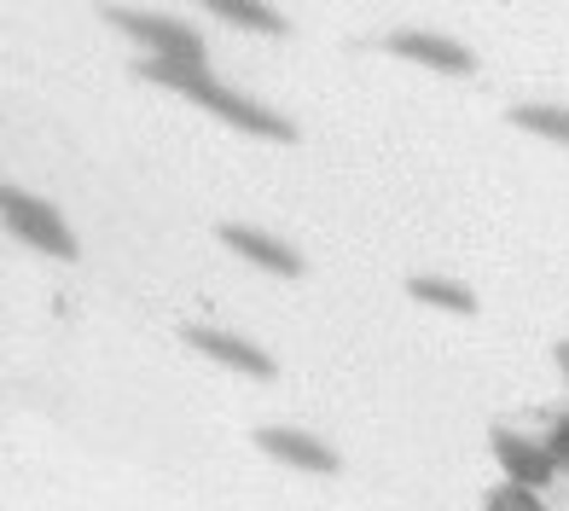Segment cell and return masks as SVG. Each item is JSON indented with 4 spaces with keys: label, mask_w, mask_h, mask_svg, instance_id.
I'll list each match as a JSON object with an SVG mask.
<instances>
[{
    "label": "cell",
    "mask_w": 569,
    "mask_h": 511,
    "mask_svg": "<svg viewBox=\"0 0 569 511\" xmlns=\"http://www.w3.org/2000/svg\"><path fill=\"white\" fill-rule=\"evenodd\" d=\"M482 511H547L535 489H517V482H500V489L482 494Z\"/></svg>",
    "instance_id": "7c38bea8"
},
{
    "label": "cell",
    "mask_w": 569,
    "mask_h": 511,
    "mask_svg": "<svg viewBox=\"0 0 569 511\" xmlns=\"http://www.w3.org/2000/svg\"><path fill=\"white\" fill-rule=\"evenodd\" d=\"M558 372H563V383H569V338L558 343Z\"/></svg>",
    "instance_id": "5bb4252c"
},
{
    "label": "cell",
    "mask_w": 569,
    "mask_h": 511,
    "mask_svg": "<svg viewBox=\"0 0 569 511\" xmlns=\"http://www.w3.org/2000/svg\"><path fill=\"white\" fill-rule=\"evenodd\" d=\"M256 448H262L268 459H279V465H291V471H308V477H338L343 471V453L326 437L297 430V424H262L256 430Z\"/></svg>",
    "instance_id": "5b68a950"
},
{
    "label": "cell",
    "mask_w": 569,
    "mask_h": 511,
    "mask_svg": "<svg viewBox=\"0 0 569 511\" xmlns=\"http://www.w3.org/2000/svg\"><path fill=\"white\" fill-rule=\"evenodd\" d=\"M383 53L412 59V64H430V70H442V76H471L477 70L471 47L453 41V36H436V30H396V36H383Z\"/></svg>",
    "instance_id": "ba28073f"
},
{
    "label": "cell",
    "mask_w": 569,
    "mask_h": 511,
    "mask_svg": "<svg viewBox=\"0 0 569 511\" xmlns=\"http://www.w3.org/2000/svg\"><path fill=\"white\" fill-rule=\"evenodd\" d=\"M210 18H227V23H239V30H262V36L291 30L279 7H256V0H210Z\"/></svg>",
    "instance_id": "30bf717a"
},
{
    "label": "cell",
    "mask_w": 569,
    "mask_h": 511,
    "mask_svg": "<svg viewBox=\"0 0 569 511\" xmlns=\"http://www.w3.org/2000/svg\"><path fill=\"white\" fill-rule=\"evenodd\" d=\"M0 203H7V227L30 250L53 255V262H76V255H82V244H76V233H70V221H64L59 203H47V198L23 192V187H7Z\"/></svg>",
    "instance_id": "7a4b0ae2"
},
{
    "label": "cell",
    "mask_w": 569,
    "mask_h": 511,
    "mask_svg": "<svg viewBox=\"0 0 569 511\" xmlns=\"http://www.w3.org/2000/svg\"><path fill=\"white\" fill-rule=\"evenodd\" d=\"M407 297H412V302H425V309L459 314V320H471V314L482 309L471 285H459V279H442V273H412V279H407Z\"/></svg>",
    "instance_id": "9c48e42d"
},
{
    "label": "cell",
    "mask_w": 569,
    "mask_h": 511,
    "mask_svg": "<svg viewBox=\"0 0 569 511\" xmlns=\"http://www.w3.org/2000/svg\"><path fill=\"white\" fill-rule=\"evenodd\" d=\"M216 239L232 250V255H244V262H256L262 273H279V279H302L308 262L273 233H262V227H244V221H221L216 227Z\"/></svg>",
    "instance_id": "52a82bcc"
},
{
    "label": "cell",
    "mask_w": 569,
    "mask_h": 511,
    "mask_svg": "<svg viewBox=\"0 0 569 511\" xmlns=\"http://www.w3.org/2000/svg\"><path fill=\"white\" fill-rule=\"evenodd\" d=\"M99 18L117 23L122 36H134L151 47V59H174V64H210L203 59V36L180 18H163V12H140V7H99Z\"/></svg>",
    "instance_id": "3957f363"
},
{
    "label": "cell",
    "mask_w": 569,
    "mask_h": 511,
    "mask_svg": "<svg viewBox=\"0 0 569 511\" xmlns=\"http://www.w3.org/2000/svg\"><path fill=\"white\" fill-rule=\"evenodd\" d=\"M488 448H495L506 482H517V489H547V482L563 471L558 459H552V448L535 442V437H523V430H495V437H488Z\"/></svg>",
    "instance_id": "8992f818"
},
{
    "label": "cell",
    "mask_w": 569,
    "mask_h": 511,
    "mask_svg": "<svg viewBox=\"0 0 569 511\" xmlns=\"http://www.w3.org/2000/svg\"><path fill=\"white\" fill-rule=\"evenodd\" d=\"M180 343L198 349L203 361L239 372V378H256V383H273V378H279V361H273V354L256 349L250 338H239V331H227V325H180Z\"/></svg>",
    "instance_id": "277c9868"
},
{
    "label": "cell",
    "mask_w": 569,
    "mask_h": 511,
    "mask_svg": "<svg viewBox=\"0 0 569 511\" xmlns=\"http://www.w3.org/2000/svg\"><path fill=\"white\" fill-rule=\"evenodd\" d=\"M506 117H511V128H523V134L569 146V106H511Z\"/></svg>",
    "instance_id": "8fae6325"
},
{
    "label": "cell",
    "mask_w": 569,
    "mask_h": 511,
    "mask_svg": "<svg viewBox=\"0 0 569 511\" xmlns=\"http://www.w3.org/2000/svg\"><path fill=\"white\" fill-rule=\"evenodd\" d=\"M547 448H552V459L569 471V413H558L552 419V430H547Z\"/></svg>",
    "instance_id": "4fadbf2b"
},
{
    "label": "cell",
    "mask_w": 569,
    "mask_h": 511,
    "mask_svg": "<svg viewBox=\"0 0 569 511\" xmlns=\"http://www.w3.org/2000/svg\"><path fill=\"white\" fill-rule=\"evenodd\" d=\"M134 70L146 76V82L169 88V93H187L192 106L216 111L221 122L244 128V134H256V140H279V146L297 140V122H291V117H279V111H268V106H256V99L232 93L227 82H216V76H210V64H174V59H151V53H146Z\"/></svg>",
    "instance_id": "6da1fadb"
}]
</instances>
